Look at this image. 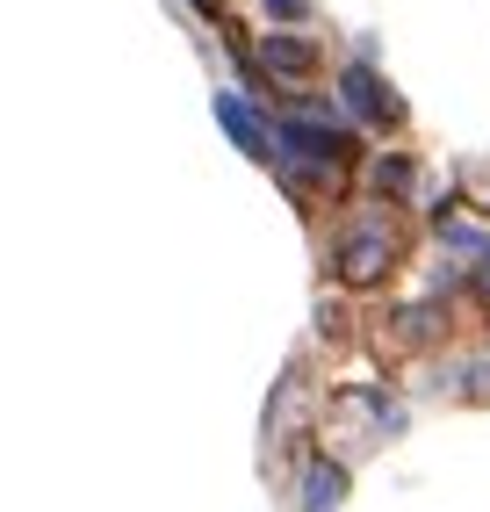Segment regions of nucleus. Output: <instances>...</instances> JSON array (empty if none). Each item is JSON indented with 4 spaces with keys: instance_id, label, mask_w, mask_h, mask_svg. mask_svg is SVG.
Instances as JSON below:
<instances>
[{
    "instance_id": "obj_5",
    "label": "nucleus",
    "mask_w": 490,
    "mask_h": 512,
    "mask_svg": "<svg viewBox=\"0 0 490 512\" xmlns=\"http://www.w3.org/2000/svg\"><path fill=\"white\" fill-rule=\"evenodd\" d=\"M217 116H224V130H231V138H238L245 152H253V159H274V145H267V130H260L253 116H245V109H238V101H224V109H217Z\"/></svg>"
},
{
    "instance_id": "obj_1",
    "label": "nucleus",
    "mask_w": 490,
    "mask_h": 512,
    "mask_svg": "<svg viewBox=\"0 0 490 512\" xmlns=\"http://www.w3.org/2000/svg\"><path fill=\"white\" fill-rule=\"evenodd\" d=\"M397 267V231L390 224H361V231H346V246H339V275L354 282V289H375L382 275Z\"/></svg>"
},
{
    "instance_id": "obj_2",
    "label": "nucleus",
    "mask_w": 490,
    "mask_h": 512,
    "mask_svg": "<svg viewBox=\"0 0 490 512\" xmlns=\"http://www.w3.org/2000/svg\"><path fill=\"white\" fill-rule=\"evenodd\" d=\"M339 87H346V109H354V116H368V123H382V130L404 123V101H390V87H382L368 65H346Z\"/></svg>"
},
{
    "instance_id": "obj_4",
    "label": "nucleus",
    "mask_w": 490,
    "mask_h": 512,
    "mask_svg": "<svg viewBox=\"0 0 490 512\" xmlns=\"http://www.w3.org/2000/svg\"><path fill=\"white\" fill-rule=\"evenodd\" d=\"M310 58H318V51H310L303 37H267V65H274L282 80H303V73H310Z\"/></svg>"
},
{
    "instance_id": "obj_3",
    "label": "nucleus",
    "mask_w": 490,
    "mask_h": 512,
    "mask_svg": "<svg viewBox=\"0 0 490 512\" xmlns=\"http://www.w3.org/2000/svg\"><path fill=\"white\" fill-rule=\"evenodd\" d=\"M282 145L296 159H310V166H346V159H354V138H346V130H325V123H289Z\"/></svg>"
},
{
    "instance_id": "obj_7",
    "label": "nucleus",
    "mask_w": 490,
    "mask_h": 512,
    "mask_svg": "<svg viewBox=\"0 0 490 512\" xmlns=\"http://www.w3.org/2000/svg\"><path fill=\"white\" fill-rule=\"evenodd\" d=\"M375 188H382V195H404V188H411V159H382V166H375Z\"/></svg>"
},
{
    "instance_id": "obj_6",
    "label": "nucleus",
    "mask_w": 490,
    "mask_h": 512,
    "mask_svg": "<svg viewBox=\"0 0 490 512\" xmlns=\"http://www.w3.org/2000/svg\"><path fill=\"white\" fill-rule=\"evenodd\" d=\"M339 491H346V476H339L332 462H318V469H310V484H303V505H310V512H332Z\"/></svg>"
},
{
    "instance_id": "obj_8",
    "label": "nucleus",
    "mask_w": 490,
    "mask_h": 512,
    "mask_svg": "<svg viewBox=\"0 0 490 512\" xmlns=\"http://www.w3.org/2000/svg\"><path fill=\"white\" fill-rule=\"evenodd\" d=\"M195 8H202V15H224V0H195Z\"/></svg>"
}]
</instances>
